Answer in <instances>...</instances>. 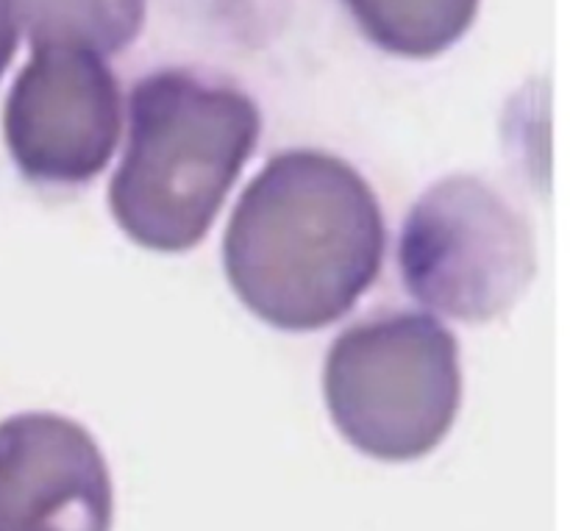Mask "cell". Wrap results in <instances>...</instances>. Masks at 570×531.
<instances>
[{
	"instance_id": "obj_4",
	"label": "cell",
	"mask_w": 570,
	"mask_h": 531,
	"mask_svg": "<svg viewBox=\"0 0 570 531\" xmlns=\"http://www.w3.org/2000/svg\"><path fill=\"white\" fill-rule=\"evenodd\" d=\"M399 265L415 301L462 323L515 306L538 273L527 217L488 181L451 176L423 193L401 232Z\"/></svg>"
},
{
	"instance_id": "obj_8",
	"label": "cell",
	"mask_w": 570,
	"mask_h": 531,
	"mask_svg": "<svg viewBox=\"0 0 570 531\" xmlns=\"http://www.w3.org/2000/svg\"><path fill=\"white\" fill-rule=\"evenodd\" d=\"M373 45L406 59H432L460 42L479 0H343Z\"/></svg>"
},
{
	"instance_id": "obj_1",
	"label": "cell",
	"mask_w": 570,
	"mask_h": 531,
	"mask_svg": "<svg viewBox=\"0 0 570 531\" xmlns=\"http://www.w3.org/2000/svg\"><path fill=\"white\" fill-rule=\"evenodd\" d=\"M384 217L365 178L323 150H284L248 184L223 243L245 306L284 332L340 321L376 282Z\"/></svg>"
},
{
	"instance_id": "obj_6",
	"label": "cell",
	"mask_w": 570,
	"mask_h": 531,
	"mask_svg": "<svg viewBox=\"0 0 570 531\" xmlns=\"http://www.w3.org/2000/svg\"><path fill=\"white\" fill-rule=\"evenodd\" d=\"M115 493L98 443L53 412L0 423V531H111Z\"/></svg>"
},
{
	"instance_id": "obj_5",
	"label": "cell",
	"mask_w": 570,
	"mask_h": 531,
	"mask_svg": "<svg viewBox=\"0 0 570 531\" xmlns=\"http://www.w3.org/2000/svg\"><path fill=\"white\" fill-rule=\"evenodd\" d=\"M122 126L117 78L81 50H33L3 111L9 154L39 184H81L115 154Z\"/></svg>"
},
{
	"instance_id": "obj_2",
	"label": "cell",
	"mask_w": 570,
	"mask_h": 531,
	"mask_svg": "<svg viewBox=\"0 0 570 531\" xmlns=\"http://www.w3.org/2000/svg\"><path fill=\"white\" fill-rule=\"evenodd\" d=\"M262 117L228 83L159 70L131 89V131L109 187L117 226L161 254L195 248L250 159Z\"/></svg>"
},
{
	"instance_id": "obj_7",
	"label": "cell",
	"mask_w": 570,
	"mask_h": 531,
	"mask_svg": "<svg viewBox=\"0 0 570 531\" xmlns=\"http://www.w3.org/2000/svg\"><path fill=\"white\" fill-rule=\"evenodd\" d=\"M31 50L111 56L137 39L145 0H14Z\"/></svg>"
},
{
	"instance_id": "obj_9",
	"label": "cell",
	"mask_w": 570,
	"mask_h": 531,
	"mask_svg": "<svg viewBox=\"0 0 570 531\" xmlns=\"http://www.w3.org/2000/svg\"><path fill=\"white\" fill-rule=\"evenodd\" d=\"M17 53V11L14 0H0V76Z\"/></svg>"
},
{
	"instance_id": "obj_3",
	"label": "cell",
	"mask_w": 570,
	"mask_h": 531,
	"mask_svg": "<svg viewBox=\"0 0 570 531\" xmlns=\"http://www.w3.org/2000/svg\"><path fill=\"white\" fill-rule=\"evenodd\" d=\"M323 390L334 426L354 449L384 462L417 460L456 421L460 348L429 315L373 317L334 340Z\"/></svg>"
}]
</instances>
